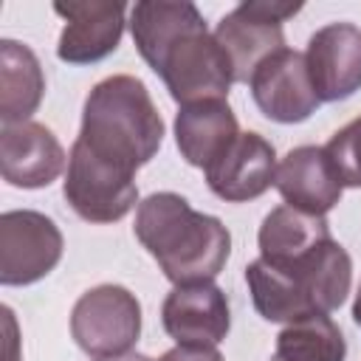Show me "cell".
I'll list each match as a JSON object with an SVG mask.
<instances>
[{"instance_id": "obj_17", "label": "cell", "mask_w": 361, "mask_h": 361, "mask_svg": "<svg viewBox=\"0 0 361 361\" xmlns=\"http://www.w3.org/2000/svg\"><path fill=\"white\" fill-rule=\"evenodd\" d=\"M206 25L195 3L186 0H141L130 8V31L141 59L155 68L166 48L186 31Z\"/></svg>"}, {"instance_id": "obj_15", "label": "cell", "mask_w": 361, "mask_h": 361, "mask_svg": "<svg viewBox=\"0 0 361 361\" xmlns=\"http://www.w3.org/2000/svg\"><path fill=\"white\" fill-rule=\"evenodd\" d=\"M276 192L282 195L285 206H293L307 214L324 217L344 192V183L327 155L324 147L302 144L293 147L276 166Z\"/></svg>"}, {"instance_id": "obj_22", "label": "cell", "mask_w": 361, "mask_h": 361, "mask_svg": "<svg viewBox=\"0 0 361 361\" xmlns=\"http://www.w3.org/2000/svg\"><path fill=\"white\" fill-rule=\"evenodd\" d=\"M158 361H223V355L209 344H175Z\"/></svg>"}, {"instance_id": "obj_2", "label": "cell", "mask_w": 361, "mask_h": 361, "mask_svg": "<svg viewBox=\"0 0 361 361\" xmlns=\"http://www.w3.org/2000/svg\"><path fill=\"white\" fill-rule=\"evenodd\" d=\"M245 282L265 322L293 324L307 316H327L344 305L353 285V259L347 248L330 237L313 251L285 262H248Z\"/></svg>"}, {"instance_id": "obj_10", "label": "cell", "mask_w": 361, "mask_h": 361, "mask_svg": "<svg viewBox=\"0 0 361 361\" xmlns=\"http://www.w3.org/2000/svg\"><path fill=\"white\" fill-rule=\"evenodd\" d=\"M54 11L65 20L56 56L68 65H93L107 59L118 48L127 25V3L71 0L54 3Z\"/></svg>"}, {"instance_id": "obj_14", "label": "cell", "mask_w": 361, "mask_h": 361, "mask_svg": "<svg viewBox=\"0 0 361 361\" xmlns=\"http://www.w3.org/2000/svg\"><path fill=\"white\" fill-rule=\"evenodd\" d=\"M274 144L259 133H240L231 147L203 169L209 189L226 203H245L265 195L276 180Z\"/></svg>"}, {"instance_id": "obj_12", "label": "cell", "mask_w": 361, "mask_h": 361, "mask_svg": "<svg viewBox=\"0 0 361 361\" xmlns=\"http://www.w3.org/2000/svg\"><path fill=\"white\" fill-rule=\"evenodd\" d=\"M161 322L175 344H209L217 347L231 327V310L223 288L214 282L175 285L164 305Z\"/></svg>"}, {"instance_id": "obj_25", "label": "cell", "mask_w": 361, "mask_h": 361, "mask_svg": "<svg viewBox=\"0 0 361 361\" xmlns=\"http://www.w3.org/2000/svg\"><path fill=\"white\" fill-rule=\"evenodd\" d=\"M353 322L361 327V288H358V293H355V302H353Z\"/></svg>"}, {"instance_id": "obj_24", "label": "cell", "mask_w": 361, "mask_h": 361, "mask_svg": "<svg viewBox=\"0 0 361 361\" xmlns=\"http://www.w3.org/2000/svg\"><path fill=\"white\" fill-rule=\"evenodd\" d=\"M96 361H152V358L130 350V353H121V355H107V358H96Z\"/></svg>"}, {"instance_id": "obj_3", "label": "cell", "mask_w": 361, "mask_h": 361, "mask_svg": "<svg viewBox=\"0 0 361 361\" xmlns=\"http://www.w3.org/2000/svg\"><path fill=\"white\" fill-rule=\"evenodd\" d=\"M76 141L99 161L135 175L161 149L164 118L138 76L113 73L90 87Z\"/></svg>"}, {"instance_id": "obj_5", "label": "cell", "mask_w": 361, "mask_h": 361, "mask_svg": "<svg viewBox=\"0 0 361 361\" xmlns=\"http://www.w3.org/2000/svg\"><path fill=\"white\" fill-rule=\"evenodd\" d=\"M302 11V3L285 0H243L234 6L214 28L217 45L226 51L231 62L234 82H245L254 71L285 45L282 23Z\"/></svg>"}, {"instance_id": "obj_9", "label": "cell", "mask_w": 361, "mask_h": 361, "mask_svg": "<svg viewBox=\"0 0 361 361\" xmlns=\"http://www.w3.org/2000/svg\"><path fill=\"white\" fill-rule=\"evenodd\" d=\"M248 90L259 113L276 124H299L322 104L310 85L305 54L293 48L271 54L248 79Z\"/></svg>"}, {"instance_id": "obj_6", "label": "cell", "mask_w": 361, "mask_h": 361, "mask_svg": "<svg viewBox=\"0 0 361 361\" xmlns=\"http://www.w3.org/2000/svg\"><path fill=\"white\" fill-rule=\"evenodd\" d=\"M71 336L93 358L130 353L141 336V305L124 285H96L71 310Z\"/></svg>"}, {"instance_id": "obj_23", "label": "cell", "mask_w": 361, "mask_h": 361, "mask_svg": "<svg viewBox=\"0 0 361 361\" xmlns=\"http://www.w3.org/2000/svg\"><path fill=\"white\" fill-rule=\"evenodd\" d=\"M3 324H6V361H20V341H17V322L11 307H3Z\"/></svg>"}, {"instance_id": "obj_20", "label": "cell", "mask_w": 361, "mask_h": 361, "mask_svg": "<svg viewBox=\"0 0 361 361\" xmlns=\"http://www.w3.org/2000/svg\"><path fill=\"white\" fill-rule=\"evenodd\" d=\"M347 341L341 327L330 316H307L302 322L285 324L276 336V350L271 361H344Z\"/></svg>"}, {"instance_id": "obj_8", "label": "cell", "mask_w": 361, "mask_h": 361, "mask_svg": "<svg viewBox=\"0 0 361 361\" xmlns=\"http://www.w3.org/2000/svg\"><path fill=\"white\" fill-rule=\"evenodd\" d=\"M59 226L34 209L0 214V282L6 288L34 285L48 276L62 259Z\"/></svg>"}, {"instance_id": "obj_11", "label": "cell", "mask_w": 361, "mask_h": 361, "mask_svg": "<svg viewBox=\"0 0 361 361\" xmlns=\"http://www.w3.org/2000/svg\"><path fill=\"white\" fill-rule=\"evenodd\" d=\"M305 62L319 102L350 99L361 90V28L353 23H330L313 31Z\"/></svg>"}, {"instance_id": "obj_13", "label": "cell", "mask_w": 361, "mask_h": 361, "mask_svg": "<svg viewBox=\"0 0 361 361\" xmlns=\"http://www.w3.org/2000/svg\"><path fill=\"white\" fill-rule=\"evenodd\" d=\"M68 164L59 138L39 121L3 124L0 133V172L17 189L51 186Z\"/></svg>"}, {"instance_id": "obj_7", "label": "cell", "mask_w": 361, "mask_h": 361, "mask_svg": "<svg viewBox=\"0 0 361 361\" xmlns=\"http://www.w3.org/2000/svg\"><path fill=\"white\" fill-rule=\"evenodd\" d=\"M68 206L87 223H116L138 203L135 175L99 161L87 147L73 141L62 183Z\"/></svg>"}, {"instance_id": "obj_4", "label": "cell", "mask_w": 361, "mask_h": 361, "mask_svg": "<svg viewBox=\"0 0 361 361\" xmlns=\"http://www.w3.org/2000/svg\"><path fill=\"white\" fill-rule=\"evenodd\" d=\"M152 71L164 79L169 96L180 107L209 99H228L234 85L231 62L206 25H197L175 39Z\"/></svg>"}, {"instance_id": "obj_16", "label": "cell", "mask_w": 361, "mask_h": 361, "mask_svg": "<svg viewBox=\"0 0 361 361\" xmlns=\"http://www.w3.org/2000/svg\"><path fill=\"white\" fill-rule=\"evenodd\" d=\"M240 135V124L228 99L183 104L175 116V144L189 166H212Z\"/></svg>"}, {"instance_id": "obj_21", "label": "cell", "mask_w": 361, "mask_h": 361, "mask_svg": "<svg viewBox=\"0 0 361 361\" xmlns=\"http://www.w3.org/2000/svg\"><path fill=\"white\" fill-rule=\"evenodd\" d=\"M327 155L341 178L344 186L361 189V116L344 124L330 141H327Z\"/></svg>"}, {"instance_id": "obj_19", "label": "cell", "mask_w": 361, "mask_h": 361, "mask_svg": "<svg viewBox=\"0 0 361 361\" xmlns=\"http://www.w3.org/2000/svg\"><path fill=\"white\" fill-rule=\"evenodd\" d=\"M324 240H330L327 217L307 214V212H299L293 206L271 209L259 226V234H257L259 259H268V262H285V259L302 257Z\"/></svg>"}, {"instance_id": "obj_1", "label": "cell", "mask_w": 361, "mask_h": 361, "mask_svg": "<svg viewBox=\"0 0 361 361\" xmlns=\"http://www.w3.org/2000/svg\"><path fill=\"white\" fill-rule=\"evenodd\" d=\"M133 231L172 285L212 282L231 254V234L223 220L192 209L178 192L144 197Z\"/></svg>"}, {"instance_id": "obj_18", "label": "cell", "mask_w": 361, "mask_h": 361, "mask_svg": "<svg viewBox=\"0 0 361 361\" xmlns=\"http://www.w3.org/2000/svg\"><path fill=\"white\" fill-rule=\"evenodd\" d=\"M45 96V73L37 54L17 39L0 42V118L3 124L28 121Z\"/></svg>"}]
</instances>
